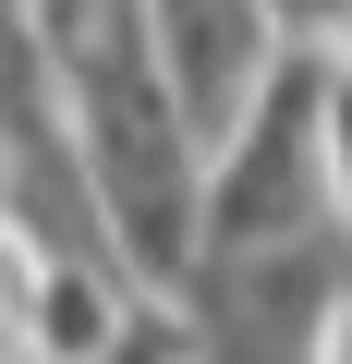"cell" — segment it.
Masks as SVG:
<instances>
[{
  "label": "cell",
  "mask_w": 352,
  "mask_h": 364,
  "mask_svg": "<svg viewBox=\"0 0 352 364\" xmlns=\"http://www.w3.org/2000/svg\"><path fill=\"white\" fill-rule=\"evenodd\" d=\"M328 85H340V61L279 49V73L255 85V109L207 146V255L292 243V231L328 219Z\"/></svg>",
  "instance_id": "obj_1"
},
{
  "label": "cell",
  "mask_w": 352,
  "mask_h": 364,
  "mask_svg": "<svg viewBox=\"0 0 352 364\" xmlns=\"http://www.w3.org/2000/svg\"><path fill=\"white\" fill-rule=\"evenodd\" d=\"M146 37H158V73H170V97H183V122L207 146L279 73V13L267 0H146Z\"/></svg>",
  "instance_id": "obj_2"
},
{
  "label": "cell",
  "mask_w": 352,
  "mask_h": 364,
  "mask_svg": "<svg viewBox=\"0 0 352 364\" xmlns=\"http://www.w3.org/2000/svg\"><path fill=\"white\" fill-rule=\"evenodd\" d=\"M61 122V61H49V25L25 0H0V134H49Z\"/></svg>",
  "instance_id": "obj_3"
},
{
  "label": "cell",
  "mask_w": 352,
  "mask_h": 364,
  "mask_svg": "<svg viewBox=\"0 0 352 364\" xmlns=\"http://www.w3.org/2000/svg\"><path fill=\"white\" fill-rule=\"evenodd\" d=\"M328 219L352 231V73L328 85Z\"/></svg>",
  "instance_id": "obj_4"
},
{
  "label": "cell",
  "mask_w": 352,
  "mask_h": 364,
  "mask_svg": "<svg viewBox=\"0 0 352 364\" xmlns=\"http://www.w3.org/2000/svg\"><path fill=\"white\" fill-rule=\"evenodd\" d=\"M316 364H352V291L328 304V328H316Z\"/></svg>",
  "instance_id": "obj_5"
}]
</instances>
